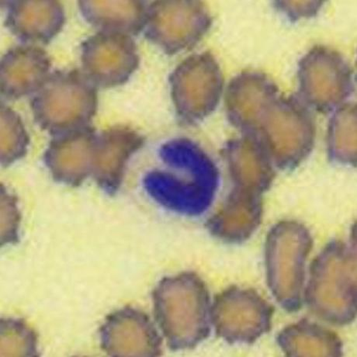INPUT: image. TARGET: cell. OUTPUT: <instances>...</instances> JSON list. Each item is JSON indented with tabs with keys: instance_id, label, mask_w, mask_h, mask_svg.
<instances>
[{
	"instance_id": "obj_1",
	"label": "cell",
	"mask_w": 357,
	"mask_h": 357,
	"mask_svg": "<svg viewBox=\"0 0 357 357\" xmlns=\"http://www.w3.org/2000/svg\"><path fill=\"white\" fill-rule=\"evenodd\" d=\"M162 161L174 172L155 169L144 176L147 194L163 208L196 217L208 209L219 184V172L209 155L188 139L161 146Z\"/></svg>"
},
{
	"instance_id": "obj_2",
	"label": "cell",
	"mask_w": 357,
	"mask_h": 357,
	"mask_svg": "<svg viewBox=\"0 0 357 357\" xmlns=\"http://www.w3.org/2000/svg\"><path fill=\"white\" fill-rule=\"evenodd\" d=\"M155 317L171 349L196 347L211 331L209 293L191 272L163 278L153 291Z\"/></svg>"
},
{
	"instance_id": "obj_3",
	"label": "cell",
	"mask_w": 357,
	"mask_h": 357,
	"mask_svg": "<svg viewBox=\"0 0 357 357\" xmlns=\"http://www.w3.org/2000/svg\"><path fill=\"white\" fill-rule=\"evenodd\" d=\"M355 247L342 241L328 243L313 260L305 292L308 307L328 324L344 326L356 315Z\"/></svg>"
},
{
	"instance_id": "obj_4",
	"label": "cell",
	"mask_w": 357,
	"mask_h": 357,
	"mask_svg": "<svg viewBox=\"0 0 357 357\" xmlns=\"http://www.w3.org/2000/svg\"><path fill=\"white\" fill-rule=\"evenodd\" d=\"M315 125L301 100L278 95L266 107L252 135L262 145L274 166L291 169L311 153Z\"/></svg>"
},
{
	"instance_id": "obj_5",
	"label": "cell",
	"mask_w": 357,
	"mask_h": 357,
	"mask_svg": "<svg viewBox=\"0 0 357 357\" xmlns=\"http://www.w3.org/2000/svg\"><path fill=\"white\" fill-rule=\"evenodd\" d=\"M97 107L93 82L77 71L51 75L31 102L38 125L56 135L87 128Z\"/></svg>"
},
{
	"instance_id": "obj_6",
	"label": "cell",
	"mask_w": 357,
	"mask_h": 357,
	"mask_svg": "<svg viewBox=\"0 0 357 357\" xmlns=\"http://www.w3.org/2000/svg\"><path fill=\"white\" fill-rule=\"evenodd\" d=\"M312 243L310 232L297 222H281L267 236V284L274 298L287 312H297L301 306L305 264Z\"/></svg>"
},
{
	"instance_id": "obj_7",
	"label": "cell",
	"mask_w": 357,
	"mask_h": 357,
	"mask_svg": "<svg viewBox=\"0 0 357 357\" xmlns=\"http://www.w3.org/2000/svg\"><path fill=\"white\" fill-rule=\"evenodd\" d=\"M301 100L321 113L335 111L354 91L351 66L342 54L326 46H315L298 64Z\"/></svg>"
},
{
	"instance_id": "obj_8",
	"label": "cell",
	"mask_w": 357,
	"mask_h": 357,
	"mask_svg": "<svg viewBox=\"0 0 357 357\" xmlns=\"http://www.w3.org/2000/svg\"><path fill=\"white\" fill-rule=\"evenodd\" d=\"M169 82L178 115L189 123L207 118L222 98V71L209 52L195 54L184 59L171 74Z\"/></svg>"
},
{
	"instance_id": "obj_9",
	"label": "cell",
	"mask_w": 357,
	"mask_h": 357,
	"mask_svg": "<svg viewBox=\"0 0 357 357\" xmlns=\"http://www.w3.org/2000/svg\"><path fill=\"white\" fill-rule=\"evenodd\" d=\"M208 6L197 0H162L148 9L146 34L168 54L189 50L200 43L211 29Z\"/></svg>"
},
{
	"instance_id": "obj_10",
	"label": "cell",
	"mask_w": 357,
	"mask_h": 357,
	"mask_svg": "<svg viewBox=\"0 0 357 357\" xmlns=\"http://www.w3.org/2000/svg\"><path fill=\"white\" fill-rule=\"evenodd\" d=\"M273 311L257 291L233 286L217 295L211 321L219 337L230 344H252L271 331Z\"/></svg>"
},
{
	"instance_id": "obj_11",
	"label": "cell",
	"mask_w": 357,
	"mask_h": 357,
	"mask_svg": "<svg viewBox=\"0 0 357 357\" xmlns=\"http://www.w3.org/2000/svg\"><path fill=\"white\" fill-rule=\"evenodd\" d=\"M81 59L89 80L105 88L125 84L139 65L134 40L119 33L102 31L87 38Z\"/></svg>"
},
{
	"instance_id": "obj_12",
	"label": "cell",
	"mask_w": 357,
	"mask_h": 357,
	"mask_svg": "<svg viewBox=\"0 0 357 357\" xmlns=\"http://www.w3.org/2000/svg\"><path fill=\"white\" fill-rule=\"evenodd\" d=\"M100 345L112 356H159L162 339L146 313L134 307L108 315L100 331Z\"/></svg>"
},
{
	"instance_id": "obj_13",
	"label": "cell",
	"mask_w": 357,
	"mask_h": 357,
	"mask_svg": "<svg viewBox=\"0 0 357 357\" xmlns=\"http://www.w3.org/2000/svg\"><path fill=\"white\" fill-rule=\"evenodd\" d=\"M279 94L276 84L264 73L248 71L237 75L225 93L230 122L245 135H252L260 116Z\"/></svg>"
},
{
	"instance_id": "obj_14",
	"label": "cell",
	"mask_w": 357,
	"mask_h": 357,
	"mask_svg": "<svg viewBox=\"0 0 357 357\" xmlns=\"http://www.w3.org/2000/svg\"><path fill=\"white\" fill-rule=\"evenodd\" d=\"M97 137L85 128L59 135L50 143L45 161L54 180L75 187L92 175Z\"/></svg>"
},
{
	"instance_id": "obj_15",
	"label": "cell",
	"mask_w": 357,
	"mask_h": 357,
	"mask_svg": "<svg viewBox=\"0 0 357 357\" xmlns=\"http://www.w3.org/2000/svg\"><path fill=\"white\" fill-rule=\"evenodd\" d=\"M143 142L139 134L126 127L109 128L97 137L92 176L101 188L109 193L119 188L128 162Z\"/></svg>"
},
{
	"instance_id": "obj_16",
	"label": "cell",
	"mask_w": 357,
	"mask_h": 357,
	"mask_svg": "<svg viewBox=\"0 0 357 357\" xmlns=\"http://www.w3.org/2000/svg\"><path fill=\"white\" fill-rule=\"evenodd\" d=\"M224 157L236 189L262 195L271 186L274 165L257 139L245 135L229 141Z\"/></svg>"
},
{
	"instance_id": "obj_17",
	"label": "cell",
	"mask_w": 357,
	"mask_h": 357,
	"mask_svg": "<svg viewBox=\"0 0 357 357\" xmlns=\"http://www.w3.org/2000/svg\"><path fill=\"white\" fill-rule=\"evenodd\" d=\"M50 59L40 47H15L1 61L2 95L8 99H19L38 92L50 79Z\"/></svg>"
},
{
	"instance_id": "obj_18",
	"label": "cell",
	"mask_w": 357,
	"mask_h": 357,
	"mask_svg": "<svg viewBox=\"0 0 357 357\" xmlns=\"http://www.w3.org/2000/svg\"><path fill=\"white\" fill-rule=\"evenodd\" d=\"M63 4L56 0L11 2L5 24L17 37L34 43H47L65 24Z\"/></svg>"
},
{
	"instance_id": "obj_19",
	"label": "cell",
	"mask_w": 357,
	"mask_h": 357,
	"mask_svg": "<svg viewBox=\"0 0 357 357\" xmlns=\"http://www.w3.org/2000/svg\"><path fill=\"white\" fill-rule=\"evenodd\" d=\"M262 215L260 195L234 188L209 220L208 228L213 236L223 241L241 243L258 229Z\"/></svg>"
},
{
	"instance_id": "obj_20",
	"label": "cell",
	"mask_w": 357,
	"mask_h": 357,
	"mask_svg": "<svg viewBox=\"0 0 357 357\" xmlns=\"http://www.w3.org/2000/svg\"><path fill=\"white\" fill-rule=\"evenodd\" d=\"M86 22L102 32L136 34L146 26L148 9L137 0H81Z\"/></svg>"
},
{
	"instance_id": "obj_21",
	"label": "cell",
	"mask_w": 357,
	"mask_h": 357,
	"mask_svg": "<svg viewBox=\"0 0 357 357\" xmlns=\"http://www.w3.org/2000/svg\"><path fill=\"white\" fill-rule=\"evenodd\" d=\"M278 342L287 356L339 357L343 353L342 342L337 334L306 320L284 328Z\"/></svg>"
},
{
	"instance_id": "obj_22",
	"label": "cell",
	"mask_w": 357,
	"mask_h": 357,
	"mask_svg": "<svg viewBox=\"0 0 357 357\" xmlns=\"http://www.w3.org/2000/svg\"><path fill=\"white\" fill-rule=\"evenodd\" d=\"M328 153L334 162L356 166V105L345 102L335 109L328 130Z\"/></svg>"
},
{
	"instance_id": "obj_23",
	"label": "cell",
	"mask_w": 357,
	"mask_h": 357,
	"mask_svg": "<svg viewBox=\"0 0 357 357\" xmlns=\"http://www.w3.org/2000/svg\"><path fill=\"white\" fill-rule=\"evenodd\" d=\"M0 148L3 167L22 159L29 146V136L23 121L11 108L1 106L0 111Z\"/></svg>"
},
{
	"instance_id": "obj_24",
	"label": "cell",
	"mask_w": 357,
	"mask_h": 357,
	"mask_svg": "<svg viewBox=\"0 0 357 357\" xmlns=\"http://www.w3.org/2000/svg\"><path fill=\"white\" fill-rule=\"evenodd\" d=\"M36 333L24 321H1V356H36Z\"/></svg>"
},
{
	"instance_id": "obj_25",
	"label": "cell",
	"mask_w": 357,
	"mask_h": 357,
	"mask_svg": "<svg viewBox=\"0 0 357 357\" xmlns=\"http://www.w3.org/2000/svg\"><path fill=\"white\" fill-rule=\"evenodd\" d=\"M20 215L17 199L1 186V245L18 240Z\"/></svg>"
},
{
	"instance_id": "obj_26",
	"label": "cell",
	"mask_w": 357,
	"mask_h": 357,
	"mask_svg": "<svg viewBox=\"0 0 357 357\" xmlns=\"http://www.w3.org/2000/svg\"><path fill=\"white\" fill-rule=\"evenodd\" d=\"M324 2L321 1H277L275 6L292 22L317 16Z\"/></svg>"
}]
</instances>
